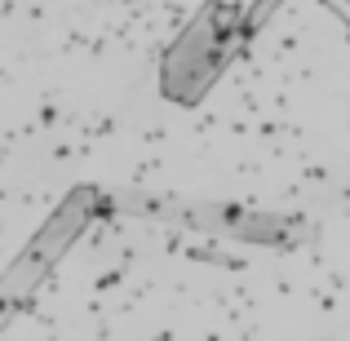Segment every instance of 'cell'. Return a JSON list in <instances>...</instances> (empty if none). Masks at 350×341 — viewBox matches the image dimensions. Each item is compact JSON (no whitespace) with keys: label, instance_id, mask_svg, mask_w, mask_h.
I'll list each match as a JSON object with an SVG mask.
<instances>
[{"label":"cell","instance_id":"obj_3","mask_svg":"<svg viewBox=\"0 0 350 341\" xmlns=\"http://www.w3.org/2000/svg\"><path fill=\"white\" fill-rule=\"evenodd\" d=\"M124 204L137 208V213H160L169 222L196 226V230L248 239V244H288L293 239V217H280V213H253V208H231V204H191V200H142V195H129Z\"/></svg>","mask_w":350,"mask_h":341},{"label":"cell","instance_id":"obj_1","mask_svg":"<svg viewBox=\"0 0 350 341\" xmlns=\"http://www.w3.org/2000/svg\"><path fill=\"white\" fill-rule=\"evenodd\" d=\"M244 40L248 31L239 5H222V0L200 5V14L182 27L160 58V94L178 107H200L208 89L222 80L226 62L244 49Z\"/></svg>","mask_w":350,"mask_h":341},{"label":"cell","instance_id":"obj_2","mask_svg":"<svg viewBox=\"0 0 350 341\" xmlns=\"http://www.w3.org/2000/svg\"><path fill=\"white\" fill-rule=\"evenodd\" d=\"M103 208H111V200H107L98 187H76L49 213V222L27 239V248L9 262V271L0 275V333L14 324V315L31 301V292L49 279V271L62 262V253L85 235L89 222H94Z\"/></svg>","mask_w":350,"mask_h":341},{"label":"cell","instance_id":"obj_4","mask_svg":"<svg viewBox=\"0 0 350 341\" xmlns=\"http://www.w3.org/2000/svg\"><path fill=\"white\" fill-rule=\"evenodd\" d=\"M324 5H328V9H333V14L350 27V0H324Z\"/></svg>","mask_w":350,"mask_h":341}]
</instances>
